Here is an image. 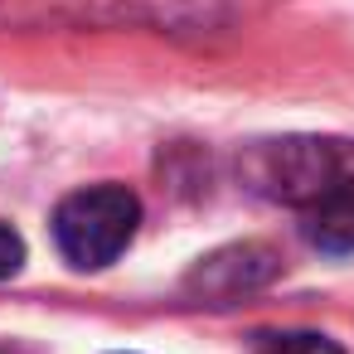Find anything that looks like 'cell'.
<instances>
[{
	"label": "cell",
	"instance_id": "obj_3",
	"mask_svg": "<svg viewBox=\"0 0 354 354\" xmlns=\"http://www.w3.org/2000/svg\"><path fill=\"white\" fill-rule=\"evenodd\" d=\"M277 267H281V262H277L272 248H262V243H233V248L209 252V257L189 272L185 291L199 296V301L228 306V301H238V296L262 291V286L277 277Z\"/></svg>",
	"mask_w": 354,
	"mask_h": 354
},
{
	"label": "cell",
	"instance_id": "obj_4",
	"mask_svg": "<svg viewBox=\"0 0 354 354\" xmlns=\"http://www.w3.org/2000/svg\"><path fill=\"white\" fill-rule=\"evenodd\" d=\"M165 20L151 0H0V25H122Z\"/></svg>",
	"mask_w": 354,
	"mask_h": 354
},
{
	"label": "cell",
	"instance_id": "obj_2",
	"mask_svg": "<svg viewBox=\"0 0 354 354\" xmlns=\"http://www.w3.org/2000/svg\"><path fill=\"white\" fill-rule=\"evenodd\" d=\"M339 180L344 175H339L335 146H325V141H277L262 151V185H267V194H277L286 204H310Z\"/></svg>",
	"mask_w": 354,
	"mask_h": 354
},
{
	"label": "cell",
	"instance_id": "obj_6",
	"mask_svg": "<svg viewBox=\"0 0 354 354\" xmlns=\"http://www.w3.org/2000/svg\"><path fill=\"white\" fill-rule=\"evenodd\" d=\"M257 354H344L335 339L325 335H310V330H291V335H272Z\"/></svg>",
	"mask_w": 354,
	"mask_h": 354
},
{
	"label": "cell",
	"instance_id": "obj_8",
	"mask_svg": "<svg viewBox=\"0 0 354 354\" xmlns=\"http://www.w3.org/2000/svg\"><path fill=\"white\" fill-rule=\"evenodd\" d=\"M0 354H15V349H6V344H0Z\"/></svg>",
	"mask_w": 354,
	"mask_h": 354
},
{
	"label": "cell",
	"instance_id": "obj_1",
	"mask_svg": "<svg viewBox=\"0 0 354 354\" xmlns=\"http://www.w3.org/2000/svg\"><path fill=\"white\" fill-rule=\"evenodd\" d=\"M141 204L122 185H88L68 194L54 214V243L73 267H107L136 238Z\"/></svg>",
	"mask_w": 354,
	"mask_h": 354
},
{
	"label": "cell",
	"instance_id": "obj_7",
	"mask_svg": "<svg viewBox=\"0 0 354 354\" xmlns=\"http://www.w3.org/2000/svg\"><path fill=\"white\" fill-rule=\"evenodd\" d=\"M20 262H25V243H20V233L0 223V281L15 277V272H20Z\"/></svg>",
	"mask_w": 354,
	"mask_h": 354
},
{
	"label": "cell",
	"instance_id": "obj_5",
	"mask_svg": "<svg viewBox=\"0 0 354 354\" xmlns=\"http://www.w3.org/2000/svg\"><path fill=\"white\" fill-rule=\"evenodd\" d=\"M306 243L320 252H354V180H339L306 204Z\"/></svg>",
	"mask_w": 354,
	"mask_h": 354
}]
</instances>
